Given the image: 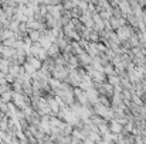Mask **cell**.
Masks as SVG:
<instances>
[{
    "mask_svg": "<svg viewBox=\"0 0 146 144\" xmlns=\"http://www.w3.org/2000/svg\"><path fill=\"white\" fill-rule=\"evenodd\" d=\"M129 37V30L128 28H122V30H121L119 28V38H128Z\"/></svg>",
    "mask_w": 146,
    "mask_h": 144,
    "instance_id": "1",
    "label": "cell"
},
{
    "mask_svg": "<svg viewBox=\"0 0 146 144\" xmlns=\"http://www.w3.org/2000/svg\"><path fill=\"white\" fill-rule=\"evenodd\" d=\"M121 129H122L121 124H118V123H115V122L111 124V130H114V131H121Z\"/></svg>",
    "mask_w": 146,
    "mask_h": 144,
    "instance_id": "2",
    "label": "cell"
}]
</instances>
